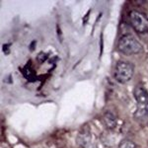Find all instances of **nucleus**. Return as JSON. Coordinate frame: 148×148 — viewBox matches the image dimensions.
<instances>
[{
	"label": "nucleus",
	"mask_w": 148,
	"mask_h": 148,
	"mask_svg": "<svg viewBox=\"0 0 148 148\" xmlns=\"http://www.w3.org/2000/svg\"><path fill=\"white\" fill-rule=\"evenodd\" d=\"M101 121L105 128L108 130H114L118 125V118L116 114L110 111H106L102 114Z\"/></svg>",
	"instance_id": "obj_5"
},
{
	"label": "nucleus",
	"mask_w": 148,
	"mask_h": 148,
	"mask_svg": "<svg viewBox=\"0 0 148 148\" xmlns=\"http://www.w3.org/2000/svg\"><path fill=\"white\" fill-rule=\"evenodd\" d=\"M133 116L136 121L148 120V104L136 105V109H135Z\"/></svg>",
	"instance_id": "obj_7"
},
{
	"label": "nucleus",
	"mask_w": 148,
	"mask_h": 148,
	"mask_svg": "<svg viewBox=\"0 0 148 148\" xmlns=\"http://www.w3.org/2000/svg\"><path fill=\"white\" fill-rule=\"evenodd\" d=\"M134 75V65L130 61L120 60L116 64L114 77L120 84H125L132 79Z\"/></svg>",
	"instance_id": "obj_2"
},
{
	"label": "nucleus",
	"mask_w": 148,
	"mask_h": 148,
	"mask_svg": "<svg viewBox=\"0 0 148 148\" xmlns=\"http://www.w3.org/2000/svg\"><path fill=\"white\" fill-rule=\"evenodd\" d=\"M118 148H138V146L134 141L125 138V139H123L120 142Z\"/></svg>",
	"instance_id": "obj_8"
},
{
	"label": "nucleus",
	"mask_w": 148,
	"mask_h": 148,
	"mask_svg": "<svg viewBox=\"0 0 148 148\" xmlns=\"http://www.w3.org/2000/svg\"><path fill=\"white\" fill-rule=\"evenodd\" d=\"M118 51L125 56H135L143 51V47L134 36L130 34L123 35L118 40Z\"/></svg>",
	"instance_id": "obj_1"
},
{
	"label": "nucleus",
	"mask_w": 148,
	"mask_h": 148,
	"mask_svg": "<svg viewBox=\"0 0 148 148\" xmlns=\"http://www.w3.org/2000/svg\"><path fill=\"white\" fill-rule=\"evenodd\" d=\"M130 25L138 34H145L148 32V17L144 13L137 10H132L130 14Z\"/></svg>",
	"instance_id": "obj_3"
},
{
	"label": "nucleus",
	"mask_w": 148,
	"mask_h": 148,
	"mask_svg": "<svg viewBox=\"0 0 148 148\" xmlns=\"http://www.w3.org/2000/svg\"><path fill=\"white\" fill-rule=\"evenodd\" d=\"M76 143L79 148H90L92 144V133L89 128H82L76 137Z\"/></svg>",
	"instance_id": "obj_4"
},
{
	"label": "nucleus",
	"mask_w": 148,
	"mask_h": 148,
	"mask_svg": "<svg viewBox=\"0 0 148 148\" xmlns=\"http://www.w3.org/2000/svg\"><path fill=\"white\" fill-rule=\"evenodd\" d=\"M133 96L136 101V105L148 104V91L144 86L138 84L133 89Z\"/></svg>",
	"instance_id": "obj_6"
}]
</instances>
